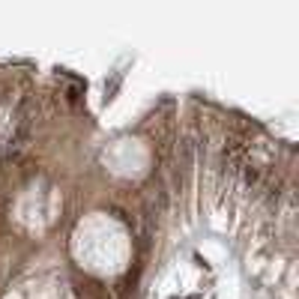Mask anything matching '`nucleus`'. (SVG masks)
Instances as JSON below:
<instances>
[{
  "mask_svg": "<svg viewBox=\"0 0 299 299\" xmlns=\"http://www.w3.org/2000/svg\"><path fill=\"white\" fill-rule=\"evenodd\" d=\"M249 165V147L243 144V141H231L228 147H225V171L228 174H237V171H243Z\"/></svg>",
  "mask_w": 299,
  "mask_h": 299,
  "instance_id": "f257e3e1",
  "label": "nucleus"
},
{
  "mask_svg": "<svg viewBox=\"0 0 299 299\" xmlns=\"http://www.w3.org/2000/svg\"><path fill=\"white\" fill-rule=\"evenodd\" d=\"M27 141H30V126L21 123L18 132H15V135L9 138V144H6V156H3V159H6V162H15V159L21 156V150L27 147Z\"/></svg>",
  "mask_w": 299,
  "mask_h": 299,
  "instance_id": "f03ea898",
  "label": "nucleus"
},
{
  "mask_svg": "<svg viewBox=\"0 0 299 299\" xmlns=\"http://www.w3.org/2000/svg\"><path fill=\"white\" fill-rule=\"evenodd\" d=\"M243 174H246V183H249V186H258V183H261V171H258L255 165H246Z\"/></svg>",
  "mask_w": 299,
  "mask_h": 299,
  "instance_id": "7ed1b4c3",
  "label": "nucleus"
},
{
  "mask_svg": "<svg viewBox=\"0 0 299 299\" xmlns=\"http://www.w3.org/2000/svg\"><path fill=\"white\" fill-rule=\"evenodd\" d=\"M117 87H120V75L111 81V84H105V102H111L114 99V93H117Z\"/></svg>",
  "mask_w": 299,
  "mask_h": 299,
  "instance_id": "20e7f679",
  "label": "nucleus"
},
{
  "mask_svg": "<svg viewBox=\"0 0 299 299\" xmlns=\"http://www.w3.org/2000/svg\"><path fill=\"white\" fill-rule=\"evenodd\" d=\"M66 99L75 105V102H78V90H75V87H72V90H66Z\"/></svg>",
  "mask_w": 299,
  "mask_h": 299,
  "instance_id": "39448f33",
  "label": "nucleus"
}]
</instances>
